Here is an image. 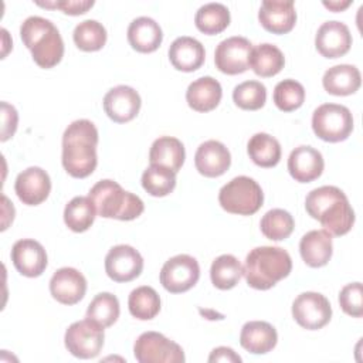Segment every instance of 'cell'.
<instances>
[{
  "label": "cell",
  "mask_w": 363,
  "mask_h": 363,
  "mask_svg": "<svg viewBox=\"0 0 363 363\" xmlns=\"http://www.w3.org/2000/svg\"><path fill=\"white\" fill-rule=\"evenodd\" d=\"M305 101V88L295 79L279 81L274 88V104L279 111L292 112L302 106Z\"/></svg>",
  "instance_id": "40"
},
{
  "label": "cell",
  "mask_w": 363,
  "mask_h": 363,
  "mask_svg": "<svg viewBox=\"0 0 363 363\" xmlns=\"http://www.w3.org/2000/svg\"><path fill=\"white\" fill-rule=\"evenodd\" d=\"M37 4L48 9H60L64 14L79 16L86 13L94 6V0H62V1H51V3L37 1Z\"/></svg>",
  "instance_id": "42"
},
{
  "label": "cell",
  "mask_w": 363,
  "mask_h": 363,
  "mask_svg": "<svg viewBox=\"0 0 363 363\" xmlns=\"http://www.w3.org/2000/svg\"><path fill=\"white\" fill-rule=\"evenodd\" d=\"M208 362H230V363H240L241 357L227 346H220L211 350L208 356Z\"/></svg>",
  "instance_id": "44"
},
{
  "label": "cell",
  "mask_w": 363,
  "mask_h": 363,
  "mask_svg": "<svg viewBox=\"0 0 363 363\" xmlns=\"http://www.w3.org/2000/svg\"><path fill=\"white\" fill-rule=\"evenodd\" d=\"M50 292L57 302L62 305H75L85 296L86 279L72 267L60 268L50 279Z\"/></svg>",
  "instance_id": "18"
},
{
  "label": "cell",
  "mask_w": 363,
  "mask_h": 363,
  "mask_svg": "<svg viewBox=\"0 0 363 363\" xmlns=\"http://www.w3.org/2000/svg\"><path fill=\"white\" fill-rule=\"evenodd\" d=\"M163 40V33L153 18L138 17L132 20L128 27V41L130 47L139 52H153L156 51Z\"/></svg>",
  "instance_id": "27"
},
{
  "label": "cell",
  "mask_w": 363,
  "mask_h": 363,
  "mask_svg": "<svg viewBox=\"0 0 363 363\" xmlns=\"http://www.w3.org/2000/svg\"><path fill=\"white\" fill-rule=\"evenodd\" d=\"M223 89L220 82L213 77L194 79L186 91V101L193 111L210 112L221 101Z\"/></svg>",
  "instance_id": "25"
},
{
  "label": "cell",
  "mask_w": 363,
  "mask_h": 363,
  "mask_svg": "<svg viewBox=\"0 0 363 363\" xmlns=\"http://www.w3.org/2000/svg\"><path fill=\"white\" fill-rule=\"evenodd\" d=\"M128 308L130 315L139 320L153 319L160 311V296L152 286H138L129 294Z\"/></svg>",
  "instance_id": "34"
},
{
  "label": "cell",
  "mask_w": 363,
  "mask_h": 363,
  "mask_svg": "<svg viewBox=\"0 0 363 363\" xmlns=\"http://www.w3.org/2000/svg\"><path fill=\"white\" fill-rule=\"evenodd\" d=\"M218 203L227 213L251 216L261 208L264 193L254 179L248 176H237L220 189Z\"/></svg>",
  "instance_id": "6"
},
{
  "label": "cell",
  "mask_w": 363,
  "mask_h": 363,
  "mask_svg": "<svg viewBox=\"0 0 363 363\" xmlns=\"http://www.w3.org/2000/svg\"><path fill=\"white\" fill-rule=\"evenodd\" d=\"M98 129L88 119L71 122L62 135V166L67 173L75 179L89 176L96 164Z\"/></svg>",
  "instance_id": "1"
},
{
  "label": "cell",
  "mask_w": 363,
  "mask_h": 363,
  "mask_svg": "<svg viewBox=\"0 0 363 363\" xmlns=\"http://www.w3.org/2000/svg\"><path fill=\"white\" fill-rule=\"evenodd\" d=\"M299 252L305 264L312 268L326 265L333 252L332 235L326 230L308 231L299 241Z\"/></svg>",
  "instance_id": "24"
},
{
  "label": "cell",
  "mask_w": 363,
  "mask_h": 363,
  "mask_svg": "<svg viewBox=\"0 0 363 363\" xmlns=\"http://www.w3.org/2000/svg\"><path fill=\"white\" fill-rule=\"evenodd\" d=\"M339 305L342 311L353 318L363 315V288L360 282L345 285L339 292Z\"/></svg>",
  "instance_id": "41"
},
{
  "label": "cell",
  "mask_w": 363,
  "mask_h": 363,
  "mask_svg": "<svg viewBox=\"0 0 363 363\" xmlns=\"http://www.w3.org/2000/svg\"><path fill=\"white\" fill-rule=\"evenodd\" d=\"M261 26L272 34H286L296 23V11L292 0H264L258 11Z\"/></svg>",
  "instance_id": "19"
},
{
  "label": "cell",
  "mask_w": 363,
  "mask_h": 363,
  "mask_svg": "<svg viewBox=\"0 0 363 363\" xmlns=\"http://www.w3.org/2000/svg\"><path fill=\"white\" fill-rule=\"evenodd\" d=\"M350 3H352L350 0H347V1H323V6L332 11H340V10L346 9L347 6H350Z\"/></svg>",
  "instance_id": "45"
},
{
  "label": "cell",
  "mask_w": 363,
  "mask_h": 363,
  "mask_svg": "<svg viewBox=\"0 0 363 363\" xmlns=\"http://www.w3.org/2000/svg\"><path fill=\"white\" fill-rule=\"evenodd\" d=\"M242 275V265L237 257L223 254L217 257L210 268V278L216 288L227 291L234 288Z\"/></svg>",
  "instance_id": "33"
},
{
  "label": "cell",
  "mask_w": 363,
  "mask_h": 363,
  "mask_svg": "<svg viewBox=\"0 0 363 363\" xmlns=\"http://www.w3.org/2000/svg\"><path fill=\"white\" fill-rule=\"evenodd\" d=\"M20 37L31 51L34 62L41 68L55 67L64 57V41L51 20L30 16L20 27Z\"/></svg>",
  "instance_id": "4"
},
{
  "label": "cell",
  "mask_w": 363,
  "mask_h": 363,
  "mask_svg": "<svg viewBox=\"0 0 363 363\" xmlns=\"http://www.w3.org/2000/svg\"><path fill=\"white\" fill-rule=\"evenodd\" d=\"M252 44L248 38L233 35L223 40L214 51L216 68L227 75L242 74L250 68Z\"/></svg>",
  "instance_id": "12"
},
{
  "label": "cell",
  "mask_w": 363,
  "mask_h": 363,
  "mask_svg": "<svg viewBox=\"0 0 363 363\" xmlns=\"http://www.w3.org/2000/svg\"><path fill=\"white\" fill-rule=\"evenodd\" d=\"M292 271V259L281 247L262 245L251 250L245 257L242 274L247 284L259 291H267L286 278Z\"/></svg>",
  "instance_id": "3"
},
{
  "label": "cell",
  "mask_w": 363,
  "mask_h": 363,
  "mask_svg": "<svg viewBox=\"0 0 363 363\" xmlns=\"http://www.w3.org/2000/svg\"><path fill=\"white\" fill-rule=\"evenodd\" d=\"M143 258L130 245L119 244L112 247L105 257L106 275L115 282H129L140 275Z\"/></svg>",
  "instance_id": "13"
},
{
  "label": "cell",
  "mask_w": 363,
  "mask_h": 363,
  "mask_svg": "<svg viewBox=\"0 0 363 363\" xmlns=\"http://www.w3.org/2000/svg\"><path fill=\"white\" fill-rule=\"evenodd\" d=\"M305 208L330 235H345L354 224V211L346 194L336 186H320L309 191Z\"/></svg>",
  "instance_id": "2"
},
{
  "label": "cell",
  "mask_w": 363,
  "mask_h": 363,
  "mask_svg": "<svg viewBox=\"0 0 363 363\" xmlns=\"http://www.w3.org/2000/svg\"><path fill=\"white\" fill-rule=\"evenodd\" d=\"M294 227V217L284 208H272L267 211L259 223L261 233L272 241L288 238L292 234Z\"/></svg>",
  "instance_id": "36"
},
{
  "label": "cell",
  "mask_w": 363,
  "mask_h": 363,
  "mask_svg": "<svg viewBox=\"0 0 363 363\" xmlns=\"http://www.w3.org/2000/svg\"><path fill=\"white\" fill-rule=\"evenodd\" d=\"M14 190L23 204L38 206L45 201L51 191V180L44 169L31 166L18 173Z\"/></svg>",
  "instance_id": "16"
},
{
  "label": "cell",
  "mask_w": 363,
  "mask_h": 363,
  "mask_svg": "<svg viewBox=\"0 0 363 363\" xmlns=\"http://www.w3.org/2000/svg\"><path fill=\"white\" fill-rule=\"evenodd\" d=\"M194 164L200 174L206 177H218L228 170L231 155L224 143L210 139L197 147Z\"/></svg>",
  "instance_id": "20"
},
{
  "label": "cell",
  "mask_w": 363,
  "mask_h": 363,
  "mask_svg": "<svg viewBox=\"0 0 363 363\" xmlns=\"http://www.w3.org/2000/svg\"><path fill=\"white\" fill-rule=\"evenodd\" d=\"M11 261L14 268L24 277H40L47 268V252L44 247L31 238H23L14 242L11 248Z\"/></svg>",
  "instance_id": "17"
},
{
  "label": "cell",
  "mask_w": 363,
  "mask_h": 363,
  "mask_svg": "<svg viewBox=\"0 0 363 363\" xmlns=\"http://www.w3.org/2000/svg\"><path fill=\"white\" fill-rule=\"evenodd\" d=\"M104 329L88 318L74 322L65 330L64 343L67 350L78 359L96 357L104 346Z\"/></svg>",
  "instance_id": "8"
},
{
  "label": "cell",
  "mask_w": 363,
  "mask_h": 363,
  "mask_svg": "<svg viewBox=\"0 0 363 363\" xmlns=\"http://www.w3.org/2000/svg\"><path fill=\"white\" fill-rule=\"evenodd\" d=\"M140 105L138 91L129 85L113 86L104 96V111L116 123H125L136 118Z\"/></svg>",
  "instance_id": "14"
},
{
  "label": "cell",
  "mask_w": 363,
  "mask_h": 363,
  "mask_svg": "<svg viewBox=\"0 0 363 363\" xmlns=\"http://www.w3.org/2000/svg\"><path fill=\"white\" fill-rule=\"evenodd\" d=\"M119 301L111 292L98 294L88 305L86 318L96 322L102 328L112 326L119 318Z\"/></svg>",
  "instance_id": "35"
},
{
  "label": "cell",
  "mask_w": 363,
  "mask_h": 363,
  "mask_svg": "<svg viewBox=\"0 0 363 363\" xmlns=\"http://www.w3.org/2000/svg\"><path fill=\"white\" fill-rule=\"evenodd\" d=\"M88 197L92 200L96 214L104 218L129 221L138 218L145 210V204L139 196L123 190L119 183L111 179L95 183Z\"/></svg>",
  "instance_id": "5"
},
{
  "label": "cell",
  "mask_w": 363,
  "mask_h": 363,
  "mask_svg": "<svg viewBox=\"0 0 363 363\" xmlns=\"http://www.w3.org/2000/svg\"><path fill=\"white\" fill-rule=\"evenodd\" d=\"M312 129L325 142L346 140L353 130L352 112L345 105L322 104L313 111Z\"/></svg>",
  "instance_id": "7"
},
{
  "label": "cell",
  "mask_w": 363,
  "mask_h": 363,
  "mask_svg": "<svg viewBox=\"0 0 363 363\" xmlns=\"http://www.w3.org/2000/svg\"><path fill=\"white\" fill-rule=\"evenodd\" d=\"M200 278V267L194 257L179 254L169 258L160 269V284L170 294H182L193 288Z\"/></svg>",
  "instance_id": "10"
},
{
  "label": "cell",
  "mask_w": 363,
  "mask_h": 363,
  "mask_svg": "<svg viewBox=\"0 0 363 363\" xmlns=\"http://www.w3.org/2000/svg\"><path fill=\"white\" fill-rule=\"evenodd\" d=\"M250 159L259 167H274L281 160L279 142L264 132L255 133L247 143Z\"/></svg>",
  "instance_id": "30"
},
{
  "label": "cell",
  "mask_w": 363,
  "mask_h": 363,
  "mask_svg": "<svg viewBox=\"0 0 363 363\" xmlns=\"http://www.w3.org/2000/svg\"><path fill=\"white\" fill-rule=\"evenodd\" d=\"M350 30L342 21H325L316 31L315 47L318 52L325 58H339L350 50Z\"/></svg>",
  "instance_id": "15"
},
{
  "label": "cell",
  "mask_w": 363,
  "mask_h": 363,
  "mask_svg": "<svg viewBox=\"0 0 363 363\" xmlns=\"http://www.w3.org/2000/svg\"><path fill=\"white\" fill-rule=\"evenodd\" d=\"M106 30L96 20H84L75 26L72 38L75 45L86 52L101 50L106 43Z\"/></svg>",
  "instance_id": "37"
},
{
  "label": "cell",
  "mask_w": 363,
  "mask_h": 363,
  "mask_svg": "<svg viewBox=\"0 0 363 363\" xmlns=\"http://www.w3.org/2000/svg\"><path fill=\"white\" fill-rule=\"evenodd\" d=\"M1 113H3V126H1V142H6L10 139L16 129H17V122H18V115L17 111L13 105L7 102H1Z\"/></svg>",
  "instance_id": "43"
},
{
  "label": "cell",
  "mask_w": 363,
  "mask_h": 363,
  "mask_svg": "<svg viewBox=\"0 0 363 363\" xmlns=\"http://www.w3.org/2000/svg\"><path fill=\"white\" fill-rule=\"evenodd\" d=\"M362 84L360 71L350 64L333 65L325 71L322 85L330 95L346 96L354 94Z\"/></svg>",
  "instance_id": "26"
},
{
  "label": "cell",
  "mask_w": 363,
  "mask_h": 363,
  "mask_svg": "<svg viewBox=\"0 0 363 363\" xmlns=\"http://www.w3.org/2000/svg\"><path fill=\"white\" fill-rule=\"evenodd\" d=\"M233 101L244 111L261 109L267 101V88L259 81H244L234 88Z\"/></svg>",
  "instance_id": "39"
},
{
  "label": "cell",
  "mask_w": 363,
  "mask_h": 363,
  "mask_svg": "<svg viewBox=\"0 0 363 363\" xmlns=\"http://www.w3.org/2000/svg\"><path fill=\"white\" fill-rule=\"evenodd\" d=\"M285 65L284 52L274 44L264 43L252 47L250 55V67L258 75L269 78L277 75Z\"/></svg>",
  "instance_id": "29"
},
{
  "label": "cell",
  "mask_w": 363,
  "mask_h": 363,
  "mask_svg": "<svg viewBox=\"0 0 363 363\" xmlns=\"http://www.w3.org/2000/svg\"><path fill=\"white\" fill-rule=\"evenodd\" d=\"M292 316L299 326L308 330H316L329 323L332 306L328 298L319 292H302L292 303Z\"/></svg>",
  "instance_id": "11"
},
{
  "label": "cell",
  "mask_w": 363,
  "mask_h": 363,
  "mask_svg": "<svg viewBox=\"0 0 363 363\" xmlns=\"http://www.w3.org/2000/svg\"><path fill=\"white\" fill-rule=\"evenodd\" d=\"M278 342L275 328L265 320H250L244 323L240 333V345L252 354L271 352Z\"/></svg>",
  "instance_id": "23"
},
{
  "label": "cell",
  "mask_w": 363,
  "mask_h": 363,
  "mask_svg": "<svg viewBox=\"0 0 363 363\" xmlns=\"http://www.w3.org/2000/svg\"><path fill=\"white\" fill-rule=\"evenodd\" d=\"M206 58L203 44L189 35L177 37L169 47V60L172 65L183 72L199 69Z\"/></svg>",
  "instance_id": "22"
},
{
  "label": "cell",
  "mask_w": 363,
  "mask_h": 363,
  "mask_svg": "<svg viewBox=\"0 0 363 363\" xmlns=\"http://www.w3.org/2000/svg\"><path fill=\"white\" fill-rule=\"evenodd\" d=\"M186 159V152L183 143L173 136L157 138L149 150L150 164L163 166L174 173H177Z\"/></svg>",
  "instance_id": "28"
},
{
  "label": "cell",
  "mask_w": 363,
  "mask_h": 363,
  "mask_svg": "<svg viewBox=\"0 0 363 363\" xmlns=\"http://www.w3.org/2000/svg\"><path fill=\"white\" fill-rule=\"evenodd\" d=\"M142 187L153 197H164L176 187V173L157 164H150L142 174Z\"/></svg>",
  "instance_id": "38"
},
{
  "label": "cell",
  "mask_w": 363,
  "mask_h": 363,
  "mask_svg": "<svg viewBox=\"0 0 363 363\" xmlns=\"http://www.w3.org/2000/svg\"><path fill=\"white\" fill-rule=\"evenodd\" d=\"M133 354L139 363H183L184 352L180 345L159 332L142 333L135 345Z\"/></svg>",
  "instance_id": "9"
},
{
  "label": "cell",
  "mask_w": 363,
  "mask_h": 363,
  "mask_svg": "<svg viewBox=\"0 0 363 363\" xmlns=\"http://www.w3.org/2000/svg\"><path fill=\"white\" fill-rule=\"evenodd\" d=\"M325 167L322 153L312 146H298L288 157V172L299 183L316 180Z\"/></svg>",
  "instance_id": "21"
},
{
  "label": "cell",
  "mask_w": 363,
  "mask_h": 363,
  "mask_svg": "<svg viewBox=\"0 0 363 363\" xmlns=\"http://www.w3.org/2000/svg\"><path fill=\"white\" fill-rule=\"evenodd\" d=\"M230 20V10L221 3L203 4L194 16L197 30L207 35H214L224 31L228 27Z\"/></svg>",
  "instance_id": "32"
},
{
  "label": "cell",
  "mask_w": 363,
  "mask_h": 363,
  "mask_svg": "<svg viewBox=\"0 0 363 363\" xmlns=\"http://www.w3.org/2000/svg\"><path fill=\"white\" fill-rule=\"evenodd\" d=\"M96 210L92 200L86 196H77L64 208V223L74 233L86 231L95 221Z\"/></svg>",
  "instance_id": "31"
}]
</instances>
